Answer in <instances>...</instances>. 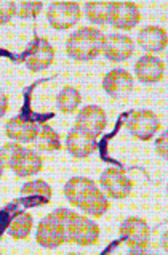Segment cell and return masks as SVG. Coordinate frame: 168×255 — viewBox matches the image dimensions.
Segmentation results:
<instances>
[{
	"label": "cell",
	"mask_w": 168,
	"mask_h": 255,
	"mask_svg": "<svg viewBox=\"0 0 168 255\" xmlns=\"http://www.w3.org/2000/svg\"><path fill=\"white\" fill-rule=\"evenodd\" d=\"M96 186L93 180L86 177H74L71 178L64 186V196L71 206L80 207V204L85 199V196L88 194L91 189Z\"/></svg>",
	"instance_id": "d6986e66"
},
{
	"label": "cell",
	"mask_w": 168,
	"mask_h": 255,
	"mask_svg": "<svg viewBox=\"0 0 168 255\" xmlns=\"http://www.w3.org/2000/svg\"><path fill=\"white\" fill-rule=\"evenodd\" d=\"M96 136L80 128H72L66 138V149L76 159H86L96 151Z\"/></svg>",
	"instance_id": "7c38bea8"
},
{
	"label": "cell",
	"mask_w": 168,
	"mask_h": 255,
	"mask_svg": "<svg viewBox=\"0 0 168 255\" xmlns=\"http://www.w3.org/2000/svg\"><path fill=\"white\" fill-rule=\"evenodd\" d=\"M135 52V43L130 37L123 34H109L104 35L103 47H101V53H103L109 61L122 63L131 58Z\"/></svg>",
	"instance_id": "ba28073f"
},
{
	"label": "cell",
	"mask_w": 168,
	"mask_h": 255,
	"mask_svg": "<svg viewBox=\"0 0 168 255\" xmlns=\"http://www.w3.org/2000/svg\"><path fill=\"white\" fill-rule=\"evenodd\" d=\"M86 18L93 24L109 23V13H111V2H90L85 5Z\"/></svg>",
	"instance_id": "cb8c5ba5"
},
{
	"label": "cell",
	"mask_w": 168,
	"mask_h": 255,
	"mask_svg": "<svg viewBox=\"0 0 168 255\" xmlns=\"http://www.w3.org/2000/svg\"><path fill=\"white\" fill-rule=\"evenodd\" d=\"M127 128L135 138L141 141H149L162 128L157 114L149 109H138L130 114L127 121Z\"/></svg>",
	"instance_id": "277c9868"
},
{
	"label": "cell",
	"mask_w": 168,
	"mask_h": 255,
	"mask_svg": "<svg viewBox=\"0 0 168 255\" xmlns=\"http://www.w3.org/2000/svg\"><path fill=\"white\" fill-rule=\"evenodd\" d=\"M23 149L19 143H6L0 149V162H2L3 169H11V165L14 162V159L18 157V154Z\"/></svg>",
	"instance_id": "d4e9b609"
},
{
	"label": "cell",
	"mask_w": 168,
	"mask_h": 255,
	"mask_svg": "<svg viewBox=\"0 0 168 255\" xmlns=\"http://www.w3.org/2000/svg\"><path fill=\"white\" fill-rule=\"evenodd\" d=\"M3 165H2V162H0V177H2V175H3Z\"/></svg>",
	"instance_id": "f546056e"
},
{
	"label": "cell",
	"mask_w": 168,
	"mask_h": 255,
	"mask_svg": "<svg viewBox=\"0 0 168 255\" xmlns=\"http://www.w3.org/2000/svg\"><path fill=\"white\" fill-rule=\"evenodd\" d=\"M80 103H82V95L76 87H63L61 92L58 93V108L64 114L76 113Z\"/></svg>",
	"instance_id": "7402d4cb"
},
{
	"label": "cell",
	"mask_w": 168,
	"mask_h": 255,
	"mask_svg": "<svg viewBox=\"0 0 168 255\" xmlns=\"http://www.w3.org/2000/svg\"><path fill=\"white\" fill-rule=\"evenodd\" d=\"M99 239V227L88 217L77 215L69 228L68 243L77 246H93Z\"/></svg>",
	"instance_id": "9c48e42d"
},
{
	"label": "cell",
	"mask_w": 168,
	"mask_h": 255,
	"mask_svg": "<svg viewBox=\"0 0 168 255\" xmlns=\"http://www.w3.org/2000/svg\"><path fill=\"white\" fill-rule=\"evenodd\" d=\"M99 185L107 198L112 199H125L133 189V181L117 167H109L101 173Z\"/></svg>",
	"instance_id": "5b68a950"
},
{
	"label": "cell",
	"mask_w": 168,
	"mask_h": 255,
	"mask_svg": "<svg viewBox=\"0 0 168 255\" xmlns=\"http://www.w3.org/2000/svg\"><path fill=\"white\" fill-rule=\"evenodd\" d=\"M34 143L37 144V148L40 151H58L63 148L60 135L50 126H42L39 128V133L35 136Z\"/></svg>",
	"instance_id": "603a6c76"
},
{
	"label": "cell",
	"mask_w": 168,
	"mask_h": 255,
	"mask_svg": "<svg viewBox=\"0 0 168 255\" xmlns=\"http://www.w3.org/2000/svg\"><path fill=\"white\" fill-rule=\"evenodd\" d=\"M106 124H107L106 113L98 105H88L82 108L76 119V127L84 130V132L91 133L93 136H99L103 133Z\"/></svg>",
	"instance_id": "30bf717a"
},
{
	"label": "cell",
	"mask_w": 168,
	"mask_h": 255,
	"mask_svg": "<svg viewBox=\"0 0 168 255\" xmlns=\"http://www.w3.org/2000/svg\"><path fill=\"white\" fill-rule=\"evenodd\" d=\"M103 89L112 98H125L133 92V77L125 69H112L103 79Z\"/></svg>",
	"instance_id": "4fadbf2b"
},
{
	"label": "cell",
	"mask_w": 168,
	"mask_h": 255,
	"mask_svg": "<svg viewBox=\"0 0 168 255\" xmlns=\"http://www.w3.org/2000/svg\"><path fill=\"white\" fill-rule=\"evenodd\" d=\"M167 141H168V133H164L162 136L159 138L156 141L154 148H156V152L160 156V157H167L168 156V146H167Z\"/></svg>",
	"instance_id": "83f0119b"
},
{
	"label": "cell",
	"mask_w": 168,
	"mask_h": 255,
	"mask_svg": "<svg viewBox=\"0 0 168 255\" xmlns=\"http://www.w3.org/2000/svg\"><path fill=\"white\" fill-rule=\"evenodd\" d=\"M80 16V6L76 2H55L48 6L47 19L52 24V27L63 31V29H69L79 23Z\"/></svg>",
	"instance_id": "52a82bcc"
},
{
	"label": "cell",
	"mask_w": 168,
	"mask_h": 255,
	"mask_svg": "<svg viewBox=\"0 0 168 255\" xmlns=\"http://www.w3.org/2000/svg\"><path fill=\"white\" fill-rule=\"evenodd\" d=\"M120 236L127 243L128 249L135 254H141L148 249L149 244V225L143 218L130 217L120 225Z\"/></svg>",
	"instance_id": "3957f363"
},
{
	"label": "cell",
	"mask_w": 168,
	"mask_h": 255,
	"mask_svg": "<svg viewBox=\"0 0 168 255\" xmlns=\"http://www.w3.org/2000/svg\"><path fill=\"white\" fill-rule=\"evenodd\" d=\"M23 194V202L27 207H37V206H47L52 201V186L43 180H34L27 181L21 188Z\"/></svg>",
	"instance_id": "9a60e30c"
},
{
	"label": "cell",
	"mask_w": 168,
	"mask_h": 255,
	"mask_svg": "<svg viewBox=\"0 0 168 255\" xmlns=\"http://www.w3.org/2000/svg\"><path fill=\"white\" fill-rule=\"evenodd\" d=\"M8 111V97H6V93L0 90V119L3 118Z\"/></svg>",
	"instance_id": "f1b7e54d"
},
{
	"label": "cell",
	"mask_w": 168,
	"mask_h": 255,
	"mask_svg": "<svg viewBox=\"0 0 168 255\" xmlns=\"http://www.w3.org/2000/svg\"><path fill=\"white\" fill-rule=\"evenodd\" d=\"M32 231V217L31 214H26V212H19L16 214L11 222L8 225V235L16 239V241H21V239H27L29 235Z\"/></svg>",
	"instance_id": "44dd1931"
},
{
	"label": "cell",
	"mask_w": 168,
	"mask_h": 255,
	"mask_svg": "<svg viewBox=\"0 0 168 255\" xmlns=\"http://www.w3.org/2000/svg\"><path fill=\"white\" fill-rule=\"evenodd\" d=\"M141 21V13L136 3L131 2H117L111 3V13H109V23L115 29L130 31Z\"/></svg>",
	"instance_id": "8fae6325"
},
{
	"label": "cell",
	"mask_w": 168,
	"mask_h": 255,
	"mask_svg": "<svg viewBox=\"0 0 168 255\" xmlns=\"http://www.w3.org/2000/svg\"><path fill=\"white\" fill-rule=\"evenodd\" d=\"M103 32L96 27H80L66 42V52L76 61H91L101 55Z\"/></svg>",
	"instance_id": "7a4b0ae2"
},
{
	"label": "cell",
	"mask_w": 168,
	"mask_h": 255,
	"mask_svg": "<svg viewBox=\"0 0 168 255\" xmlns=\"http://www.w3.org/2000/svg\"><path fill=\"white\" fill-rule=\"evenodd\" d=\"M135 72L140 82L144 84H156L164 79L165 64L154 55H144L135 64Z\"/></svg>",
	"instance_id": "5bb4252c"
},
{
	"label": "cell",
	"mask_w": 168,
	"mask_h": 255,
	"mask_svg": "<svg viewBox=\"0 0 168 255\" xmlns=\"http://www.w3.org/2000/svg\"><path fill=\"white\" fill-rule=\"evenodd\" d=\"M42 2H19L16 3V10H14V16L19 18H35L42 11Z\"/></svg>",
	"instance_id": "484cf974"
},
{
	"label": "cell",
	"mask_w": 168,
	"mask_h": 255,
	"mask_svg": "<svg viewBox=\"0 0 168 255\" xmlns=\"http://www.w3.org/2000/svg\"><path fill=\"white\" fill-rule=\"evenodd\" d=\"M14 10H16V2H0V24L10 23L14 16Z\"/></svg>",
	"instance_id": "4316f807"
},
{
	"label": "cell",
	"mask_w": 168,
	"mask_h": 255,
	"mask_svg": "<svg viewBox=\"0 0 168 255\" xmlns=\"http://www.w3.org/2000/svg\"><path fill=\"white\" fill-rule=\"evenodd\" d=\"M5 133L13 141L31 143L35 140V136H37L39 127H37V124L23 118V116H16V118H13L6 122Z\"/></svg>",
	"instance_id": "2e32d148"
},
{
	"label": "cell",
	"mask_w": 168,
	"mask_h": 255,
	"mask_svg": "<svg viewBox=\"0 0 168 255\" xmlns=\"http://www.w3.org/2000/svg\"><path fill=\"white\" fill-rule=\"evenodd\" d=\"M55 61V48L47 39L35 37L29 45L24 63L31 72H39L47 69Z\"/></svg>",
	"instance_id": "8992f818"
},
{
	"label": "cell",
	"mask_w": 168,
	"mask_h": 255,
	"mask_svg": "<svg viewBox=\"0 0 168 255\" xmlns=\"http://www.w3.org/2000/svg\"><path fill=\"white\" fill-rule=\"evenodd\" d=\"M77 214L71 209H56L55 212L42 218L37 228V243L45 249L56 247L68 243L69 228Z\"/></svg>",
	"instance_id": "6da1fadb"
},
{
	"label": "cell",
	"mask_w": 168,
	"mask_h": 255,
	"mask_svg": "<svg viewBox=\"0 0 168 255\" xmlns=\"http://www.w3.org/2000/svg\"><path fill=\"white\" fill-rule=\"evenodd\" d=\"M43 169V159L40 154H37L34 149L23 148L18 157L14 159L11 165V170L21 178H29L32 175L39 173Z\"/></svg>",
	"instance_id": "e0dca14e"
},
{
	"label": "cell",
	"mask_w": 168,
	"mask_h": 255,
	"mask_svg": "<svg viewBox=\"0 0 168 255\" xmlns=\"http://www.w3.org/2000/svg\"><path fill=\"white\" fill-rule=\"evenodd\" d=\"M109 207H111V204H109V199L107 196L98 189V186H94L91 191L85 196V199L80 204V209L84 210L86 215H90L93 218H99L103 217Z\"/></svg>",
	"instance_id": "ffe728a7"
},
{
	"label": "cell",
	"mask_w": 168,
	"mask_h": 255,
	"mask_svg": "<svg viewBox=\"0 0 168 255\" xmlns=\"http://www.w3.org/2000/svg\"><path fill=\"white\" fill-rule=\"evenodd\" d=\"M138 43L146 52L156 53L162 52L168 43V35L164 27L159 26H146L138 34Z\"/></svg>",
	"instance_id": "ac0fdd59"
}]
</instances>
